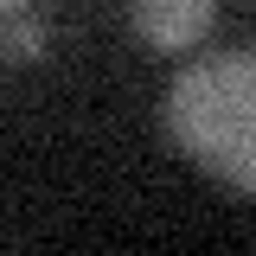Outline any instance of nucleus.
I'll return each instance as SVG.
<instances>
[{
    "label": "nucleus",
    "mask_w": 256,
    "mask_h": 256,
    "mask_svg": "<svg viewBox=\"0 0 256 256\" xmlns=\"http://www.w3.org/2000/svg\"><path fill=\"white\" fill-rule=\"evenodd\" d=\"M166 128L205 173L256 192V52H224L180 70L166 90Z\"/></svg>",
    "instance_id": "nucleus-1"
},
{
    "label": "nucleus",
    "mask_w": 256,
    "mask_h": 256,
    "mask_svg": "<svg viewBox=\"0 0 256 256\" xmlns=\"http://www.w3.org/2000/svg\"><path fill=\"white\" fill-rule=\"evenodd\" d=\"M128 13H134V32L154 52H186L212 32L218 0H128Z\"/></svg>",
    "instance_id": "nucleus-2"
},
{
    "label": "nucleus",
    "mask_w": 256,
    "mask_h": 256,
    "mask_svg": "<svg viewBox=\"0 0 256 256\" xmlns=\"http://www.w3.org/2000/svg\"><path fill=\"white\" fill-rule=\"evenodd\" d=\"M0 52H6L13 64H32L38 52H45V20L26 13V6H13V13H6V26H0Z\"/></svg>",
    "instance_id": "nucleus-3"
},
{
    "label": "nucleus",
    "mask_w": 256,
    "mask_h": 256,
    "mask_svg": "<svg viewBox=\"0 0 256 256\" xmlns=\"http://www.w3.org/2000/svg\"><path fill=\"white\" fill-rule=\"evenodd\" d=\"M13 6H26V0H0V13H13Z\"/></svg>",
    "instance_id": "nucleus-4"
}]
</instances>
